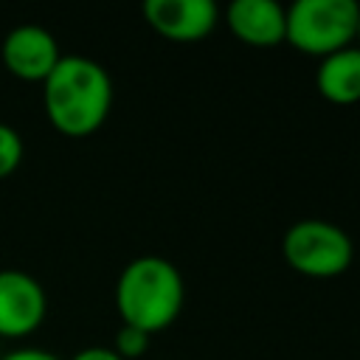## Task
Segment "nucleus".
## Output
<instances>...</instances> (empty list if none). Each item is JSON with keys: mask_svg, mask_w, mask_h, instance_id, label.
Segmentation results:
<instances>
[{"mask_svg": "<svg viewBox=\"0 0 360 360\" xmlns=\"http://www.w3.org/2000/svg\"><path fill=\"white\" fill-rule=\"evenodd\" d=\"M354 42H357V48H360V22H357V39H354Z\"/></svg>", "mask_w": 360, "mask_h": 360, "instance_id": "14", "label": "nucleus"}, {"mask_svg": "<svg viewBox=\"0 0 360 360\" xmlns=\"http://www.w3.org/2000/svg\"><path fill=\"white\" fill-rule=\"evenodd\" d=\"M48 312V298L42 284L25 273L6 267L0 270V335L22 338L31 335Z\"/></svg>", "mask_w": 360, "mask_h": 360, "instance_id": "5", "label": "nucleus"}, {"mask_svg": "<svg viewBox=\"0 0 360 360\" xmlns=\"http://www.w3.org/2000/svg\"><path fill=\"white\" fill-rule=\"evenodd\" d=\"M0 56L6 70L25 82H45L48 73L62 59L56 37L48 28L34 22L11 28L0 45Z\"/></svg>", "mask_w": 360, "mask_h": 360, "instance_id": "6", "label": "nucleus"}, {"mask_svg": "<svg viewBox=\"0 0 360 360\" xmlns=\"http://www.w3.org/2000/svg\"><path fill=\"white\" fill-rule=\"evenodd\" d=\"M287 264L309 278H335L349 270L354 259L352 239L343 228L326 219H298L281 239Z\"/></svg>", "mask_w": 360, "mask_h": 360, "instance_id": "4", "label": "nucleus"}, {"mask_svg": "<svg viewBox=\"0 0 360 360\" xmlns=\"http://www.w3.org/2000/svg\"><path fill=\"white\" fill-rule=\"evenodd\" d=\"M0 360H59V357L45 349H14L8 354H0Z\"/></svg>", "mask_w": 360, "mask_h": 360, "instance_id": "12", "label": "nucleus"}, {"mask_svg": "<svg viewBox=\"0 0 360 360\" xmlns=\"http://www.w3.org/2000/svg\"><path fill=\"white\" fill-rule=\"evenodd\" d=\"M143 17L160 37L194 42L214 31L219 8L214 0H146Z\"/></svg>", "mask_w": 360, "mask_h": 360, "instance_id": "7", "label": "nucleus"}, {"mask_svg": "<svg viewBox=\"0 0 360 360\" xmlns=\"http://www.w3.org/2000/svg\"><path fill=\"white\" fill-rule=\"evenodd\" d=\"M360 6L354 0H295L287 8L284 42L309 56H329L354 45Z\"/></svg>", "mask_w": 360, "mask_h": 360, "instance_id": "3", "label": "nucleus"}, {"mask_svg": "<svg viewBox=\"0 0 360 360\" xmlns=\"http://www.w3.org/2000/svg\"><path fill=\"white\" fill-rule=\"evenodd\" d=\"M146 349H149V332H143L138 326H129V323H121V329L115 332L112 352L121 360H138V357L146 354Z\"/></svg>", "mask_w": 360, "mask_h": 360, "instance_id": "10", "label": "nucleus"}, {"mask_svg": "<svg viewBox=\"0 0 360 360\" xmlns=\"http://www.w3.org/2000/svg\"><path fill=\"white\" fill-rule=\"evenodd\" d=\"M318 93L332 104L360 101V48L349 45L321 59L315 70Z\"/></svg>", "mask_w": 360, "mask_h": 360, "instance_id": "9", "label": "nucleus"}, {"mask_svg": "<svg viewBox=\"0 0 360 360\" xmlns=\"http://www.w3.org/2000/svg\"><path fill=\"white\" fill-rule=\"evenodd\" d=\"M228 28L236 39L253 48H273L284 42L287 8L276 0H233L225 11Z\"/></svg>", "mask_w": 360, "mask_h": 360, "instance_id": "8", "label": "nucleus"}, {"mask_svg": "<svg viewBox=\"0 0 360 360\" xmlns=\"http://www.w3.org/2000/svg\"><path fill=\"white\" fill-rule=\"evenodd\" d=\"M22 138L14 127L0 121V180L8 177L22 163Z\"/></svg>", "mask_w": 360, "mask_h": 360, "instance_id": "11", "label": "nucleus"}, {"mask_svg": "<svg viewBox=\"0 0 360 360\" xmlns=\"http://www.w3.org/2000/svg\"><path fill=\"white\" fill-rule=\"evenodd\" d=\"M186 287L180 270L163 256L132 259L115 284V307L124 323L143 332H160L183 309Z\"/></svg>", "mask_w": 360, "mask_h": 360, "instance_id": "2", "label": "nucleus"}, {"mask_svg": "<svg viewBox=\"0 0 360 360\" xmlns=\"http://www.w3.org/2000/svg\"><path fill=\"white\" fill-rule=\"evenodd\" d=\"M42 104L48 121L68 138L93 135L110 115V73L87 56H62L42 82Z\"/></svg>", "mask_w": 360, "mask_h": 360, "instance_id": "1", "label": "nucleus"}, {"mask_svg": "<svg viewBox=\"0 0 360 360\" xmlns=\"http://www.w3.org/2000/svg\"><path fill=\"white\" fill-rule=\"evenodd\" d=\"M70 360H121V357L107 346H87V349L76 352Z\"/></svg>", "mask_w": 360, "mask_h": 360, "instance_id": "13", "label": "nucleus"}]
</instances>
